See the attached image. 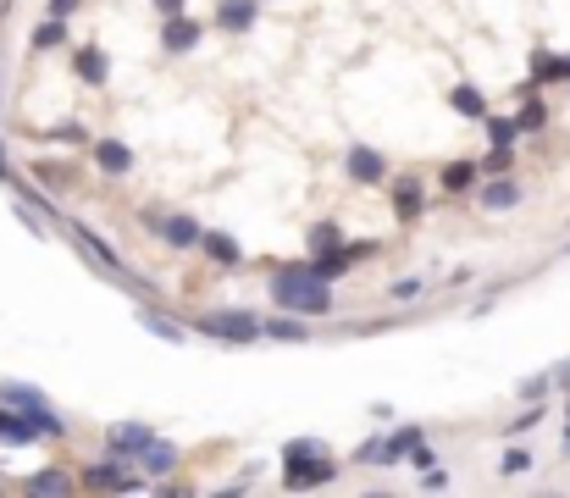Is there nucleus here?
Returning <instances> with one entry per match:
<instances>
[{
  "label": "nucleus",
  "mask_w": 570,
  "mask_h": 498,
  "mask_svg": "<svg viewBox=\"0 0 570 498\" xmlns=\"http://www.w3.org/2000/svg\"><path fill=\"white\" fill-rule=\"evenodd\" d=\"M89 155H95V166L106 172V178H128V172H133V150L122 139H95V144H89Z\"/></svg>",
  "instance_id": "obj_18"
},
{
  "label": "nucleus",
  "mask_w": 570,
  "mask_h": 498,
  "mask_svg": "<svg viewBox=\"0 0 570 498\" xmlns=\"http://www.w3.org/2000/svg\"><path fill=\"white\" fill-rule=\"evenodd\" d=\"M333 244H344V227L338 222H316L305 233V249H333Z\"/></svg>",
  "instance_id": "obj_32"
},
{
  "label": "nucleus",
  "mask_w": 570,
  "mask_h": 498,
  "mask_svg": "<svg viewBox=\"0 0 570 498\" xmlns=\"http://www.w3.org/2000/svg\"><path fill=\"white\" fill-rule=\"evenodd\" d=\"M72 72H78V83H84V89H106L111 56L100 45H78V50H72Z\"/></svg>",
  "instance_id": "obj_16"
},
{
  "label": "nucleus",
  "mask_w": 570,
  "mask_h": 498,
  "mask_svg": "<svg viewBox=\"0 0 570 498\" xmlns=\"http://www.w3.org/2000/svg\"><path fill=\"white\" fill-rule=\"evenodd\" d=\"M526 78H537V83H565L559 50H537V56H532V72H526Z\"/></svg>",
  "instance_id": "obj_30"
},
{
  "label": "nucleus",
  "mask_w": 570,
  "mask_h": 498,
  "mask_svg": "<svg viewBox=\"0 0 570 498\" xmlns=\"http://www.w3.org/2000/svg\"><path fill=\"white\" fill-rule=\"evenodd\" d=\"M0 443H12V449H28V443H39V427L28 421L23 410L0 404Z\"/></svg>",
  "instance_id": "obj_21"
},
{
  "label": "nucleus",
  "mask_w": 570,
  "mask_h": 498,
  "mask_svg": "<svg viewBox=\"0 0 570 498\" xmlns=\"http://www.w3.org/2000/svg\"><path fill=\"white\" fill-rule=\"evenodd\" d=\"M0 183H12V161H6V144H0Z\"/></svg>",
  "instance_id": "obj_42"
},
{
  "label": "nucleus",
  "mask_w": 570,
  "mask_h": 498,
  "mask_svg": "<svg viewBox=\"0 0 570 498\" xmlns=\"http://www.w3.org/2000/svg\"><path fill=\"white\" fill-rule=\"evenodd\" d=\"M194 249H200L205 261H216V266H244V249H238V238L222 233V227H205Z\"/></svg>",
  "instance_id": "obj_17"
},
{
  "label": "nucleus",
  "mask_w": 570,
  "mask_h": 498,
  "mask_svg": "<svg viewBox=\"0 0 570 498\" xmlns=\"http://www.w3.org/2000/svg\"><path fill=\"white\" fill-rule=\"evenodd\" d=\"M421 438H427V432H421L416 421H410V427H399L393 438H371V443H360L355 460H360V465H377V471H388V465H404V460H410V449H416Z\"/></svg>",
  "instance_id": "obj_7"
},
{
  "label": "nucleus",
  "mask_w": 570,
  "mask_h": 498,
  "mask_svg": "<svg viewBox=\"0 0 570 498\" xmlns=\"http://www.w3.org/2000/svg\"><path fill=\"white\" fill-rule=\"evenodd\" d=\"M521 100V111H515V122H521V139L526 133H543L548 128V100L537 95V89H526V95H515Z\"/></svg>",
  "instance_id": "obj_23"
},
{
  "label": "nucleus",
  "mask_w": 570,
  "mask_h": 498,
  "mask_svg": "<svg viewBox=\"0 0 570 498\" xmlns=\"http://www.w3.org/2000/svg\"><path fill=\"white\" fill-rule=\"evenodd\" d=\"M78 6H84V0H50V17H72Z\"/></svg>",
  "instance_id": "obj_40"
},
{
  "label": "nucleus",
  "mask_w": 570,
  "mask_h": 498,
  "mask_svg": "<svg viewBox=\"0 0 570 498\" xmlns=\"http://www.w3.org/2000/svg\"><path fill=\"white\" fill-rule=\"evenodd\" d=\"M222 34H250L261 23V0H216V17H211Z\"/></svg>",
  "instance_id": "obj_14"
},
{
  "label": "nucleus",
  "mask_w": 570,
  "mask_h": 498,
  "mask_svg": "<svg viewBox=\"0 0 570 498\" xmlns=\"http://www.w3.org/2000/svg\"><path fill=\"white\" fill-rule=\"evenodd\" d=\"M344 465L333 454H283V487L288 493H310V487H333Z\"/></svg>",
  "instance_id": "obj_4"
},
{
  "label": "nucleus",
  "mask_w": 570,
  "mask_h": 498,
  "mask_svg": "<svg viewBox=\"0 0 570 498\" xmlns=\"http://www.w3.org/2000/svg\"><path fill=\"white\" fill-rule=\"evenodd\" d=\"M155 12H161V17H178V12H189V0H155Z\"/></svg>",
  "instance_id": "obj_39"
},
{
  "label": "nucleus",
  "mask_w": 570,
  "mask_h": 498,
  "mask_svg": "<svg viewBox=\"0 0 570 498\" xmlns=\"http://www.w3.org/2000/svg\"><path fill=\"white\" fill-rule=\"evenodd\" d=\"M388 200H393V216H399V222H421V216H427V189H421V178H393L388 183Z\"/></svg>",
  "instance_id": "obj_13"
},
{
  "label": "nucleus",
  "mask_w": 570,
  "mask_h": 498,
  "mask_svg": "<svg viewBox=\"0 0 570 498\" xmlns=\"http://www.w3.org/2000/svg\"><path fill=\"white\" fill-rule=\"evenodd\" d=\"M565 255H570V244H565Z\"/></svg>",
  "instance_id": "obj_45"
},
{
  "label": "nucleus",
  "mask_w": 570,
  "mask_h": 498,
  "mask_svg": "<svg viewBox=\"0 0 570 498\" xmlns=\"http://www.w3.org/2000/svg\"><path fill=\"white\" fill-rule=\"evenodd\" d=\"M548 388H554V377H548V371H537V377H526L521 388H515V399H521V404H537V399H548Z\"/></svg>",
  "instance_id": "obj_34"
},
{
  "label": "nucleus",
  "mask_w": 570,
  "mask_h": 498,
  "mask_svg": "<svg viewBox=\"0 0 570 498\" xmlns=\"http://www.w3.org/2000/svg\"><path fill=\"white\" fill-rule=\"evenodd\" d=\"M56 139H67V144H89V133L78 128V122H61V128H56Z\"/></svg>",
  "instance_id": "obj_38"
},
{
  "label": "nucleus",
  "mask_w": 570,
  "mask_h": 498,
  "mask_svg": "<svg viewBox=\"0 0 570 498\" xmlns=\"http://www.w3.org/2000/svg\"><path fill=\"white\" fill-rule=\"evenodd\" d=\"M521 200H526V189H521V178H515V172L476 178V205H482V211H515Z\"/></svg>",
  "instance_id": "obj_10"
},
{
  "label": "nucleus",
  "mask_w": 570,
  "mask_h": 498,
  "mask_svg": "<svg viewBox=\"0 0 570 498\" xmlns=\"http://www.w3.org/2000/svg\"><path fill=\"white\" fill-rule=\"evenodd\" d=\"M266 294H272V305H277V310H294V316H305V321L333 316V310H338L333 283H327V277H321L310 261H288V266H277L272 283H266Z\"/></svg>",
  "instance_id": "obj_1"
},
{
  "label": "nucleus",
  "mask_w": 570,
  "mask_h": 498,
  "mask_svg": "<svg viewBox=\"0 0 570 498\" xmlns=\"http://www.w3.org/2000/svg\"><path fill=\"white\" fill-rule=\"evenodd\" d=\"M482 128H487V144H521V122H515V111H510V117L487 111V117H482Z\"/></svg>",
  "instance_id": "obj_26"
},
{
  "label": "nucleus",
  "mask_w": 570,
  "mask_h": 498,
  "mask_svg": "<svg viewBox=\"0 0 570 498\" xmlns=\"http://www.w3.org/2000/svg\"><path fill=\"white\" fill-rule=\"evenodd\" d=\"M283 454H327V443L321 438H294V443H283Z\"/></svg>",
  "instance_id": "obj_36"
},
{
  "label": "nucleus",
  "mask_w": 570,
  "mask_h": 498,
  "mask_svg": "<svg viewBox=\"0 0 570 498\" xmlns=\"http://www.w3.org/2000/svg\"><path fill=\"white\" fill-rule=\"evenodd\" d=\"M476 178H482V172H476V155H454V161H443V166H438V189L449 194V200L471 194V189H476Z\"/></svg>",
  "instance_id": "obj_15"
},
{
  "label": "nucleus",
  "mask_w": 570,
  "mask_h": 498,
  "mask_svg": "<svg viewBox=\"0 0 570 498\" xmlns=\"http://www.w3.org/2000/svg\"><path fill=\"white\" fill-rule=\"evenodd\" d=\"M532 449H504V460H499V476H504V482H515V476H526V471H532Z\"/></svg>",
  "instance_id": "obj_31"
},
{
  "label": "nucleus",
  "mask_w": 570,
  "mask_h": 498,
  "mask_svg": "<svg viewBox=\"0 0 570 498\" xmlns=\"http://www.w3.org/2000/svg\"><path fill=\"white\" fill-rule=\"evenodd\" d=\"M23 487H28V493H72V487H78V476L61 471V465H45V471H34Z\"/></svg>",
  "instance_id": "obj_25"
},
{
  "label": "nucleus",
  "mask_w": 570,
  "mask_h": 498,
  "mask_svg": "<svg viewBox=\"0 0 570 498\" xmlns=\"http://www.w3.org/2000/svg\"><path fill=\"white\" fill-rule=\"evenodd\" d=\"M155 432L144 427V421H117V427H106V454H117V460H139L144 449H150Z\"/></svg>",
  "instance_id": "obj_12"
},
{
  "label": "nucleus",
  "mask_w": 570,
  "mask_h": 498,
  "mask_svg": "<svg viewBox=\"0 0 570 498\" xmlns=\"http://www.w3.org/2000/svg\"><path fill=\"white\" fill-rule=\"evenodd\" d=\"M310 266H316V272L327 277V283H338V277H344L349 266H355V255H349L344 244H333V249H310Z\"/></svg>",
  "instance_id": "obj_24"
},
{
  "label": "nucleus",
  "mask_w": 570,
  "mask_h": 498,
  "mask_svg": "<svg viewBox=\"0 0 570 498\" xmlns=\"http://www.w3.org/2000/svg\"><path fill=\"white\" fill-rule=\"evenodd\" d=\"M194 332H200V338H216V344H261L266 316L261 310H244V305H222V310L194 316Z\"/></svg>",
  "instance_id": "obj_2"
},
{
  "label": "nucleus",
  "mask_w": 570,
  "mask_h": 498,
  "mask_svg": "<svg viewBox=\"0 0 570 498\" xmlns=\"http://www.w3.org/2000/svg\"><path fill=\"white\" fill-rule=\"evenodd\" d=\"M0 404L23 410L28 421L39 427V438H67V421L56 415V404H50L39 388H28V382H0Z\"/></svg>",
  "instance_id": "obj_3"
},
{
  "label": "nucleus",
  "mask_w": 570,
  "mask_h": 498,
  "mask_svg": "<svg viewBox=\"0 0 570 498\" xmlns=\"http://www.w3.org/2000/svg\"><path fill=\"white\" fill-rule=\"evenodd\" d=\"M559 449H565V454H570V410H565V438H559Z\"/></svg>",
  "instance_id": "obj_43"
},
{
  "label": "nucleus",
  "mask_w": 570,
  "mask_h": 498,
  "mask_svg": "<svg viewBox=\"0 0 570 498\" xmlns=\"http://www.w3.org/2000/svg\"><path fill=\"white\" fill-rule=\"evenodd\" d=\"M548 377H554V388H559V393H565V399H570V360H565V366H559V371H548Z\"/></svg>",
  "instance_id": "obj_41"
},
{
  "label": "nucleus",
  "mask_w": 570,
  "mask_h": 498,
  "mask_svg": "<svg viewBox=\"0 0 570 498\" xmlns=\"http://www.w3.org/2000/svg\"><path fill=\"white\" fill-rule=\"evenodd\" d=\"M178 460H183V454H178V443H161V438H150V449L139 454V471L150 476V482H167V476L178 471Z\"/></svg>",
  "instance_id": "obj_19"
},
{
  "label": "nucleus",
  "mask_w": 570,
  "mask_h": 498,
  "mask_svg": "<svg viewBox=\"0 0 570 498\" xmlns=\"http://www.w3.org/2000/svg\"><path fill=\"white\" fill-rule=\"evenodd\" d=\"M344 178L360 183V189H382V183H388V155L371 150V144H349L344 150Z\"/></svg>",
  "instance_id": "obj_9"
},
{
  "label": "nucleus",
  "mask_w": 570,
  "mask_h": 498,
  "mask_svg": "<svg viewBox=\"0 0 570 498\" xmlns=\"http://www.w3.org/2000/svg\"><path fill=\"white\" fill-rule=\"evenodd\" d=\"M266 338H277V344H310L316 332H310L305 316H294V310H277V316H266Z\"/></svg>",
  "instance_id": "obj_20"
},
{
  "label": "nucleus",
  "mask_w": 570,
  "mask_h": 498,
  "mask_svg": "<svg viewBox=\"0 0 570 498\" xmlns=\"http://www.w3.org/2000/svg\"><path fill=\"white\" fill-rule=\"evenodd\" d=\"M200 39H205V23H194L189 12L161 17V50L167 56H189V50H200Z\"/></svg>",
  "instance_id": "obj_11"
},
{
  "label": "nucleus",
  "mask_w": 570,
  "mask_h": 498,
  "mask_svg": "<svg viewBox=\"0 0 570 498\" xmlns=\"http://www.w3.org/2000/svg\"><path fill=\"white\" fill-rule=\"evenodd\" d=\"M67 233H72V244H78V255H89V261H95L106 277H117V283H133V288H144L139 277L128 272V261H122V255H117V249H111L100 233H95V227H84V222H67Z\"/></svg>",
  "instance_id": "obj_5"
},
{
  "label": "nucleus",
  "mask_w": 570,
  "mask_h": 498,
  "mask_svg": "<svg viewBox=\"0 0 570 498\" xmlns=\"http://www.w3.org/2000/svg\"><path fill=\"white\" fill-rule=\"evenodd\" d=\"M449 111H454V117H465V122H482L493 106H487V95L476 89V83H454V89H449Z\"/></svg>",
  "instance_id": "obj_22"
},
{
  "label": "nucleus",
  "mask_w": 570,
  "mask_h": 498,
  "mask_svg": "<svg viewBox=\"0 0 570 498\" xmlns=\"http://www.w3.org/2000/svg\"><path fill=\"white\" fill-rule=\"evenodd\" d=\"M144 227H150L167 249H194V244H200V233H205L189 211H144Z\"/></svg>",
  "instance_id": "obj_8"
},
{
  "label": "nucleus",
  "mask_w": 570,
  "mask_h": 498,
  "mask_svg": "<svg viewBox=\"0 0 570 498\" xmlns=\"http://www.w3.org/2000/svg\"><path fill=\"white\" fill-rule=\"evenodd\" d=\"M56 45H67V17H45V23L28 34V50H56Z\"/></svg>",
  "instance_id": "obj_27"
},
{
  "label": "nucleus",
  "mask_w": 570,
  "mask_h": 498,
  "mask_svg": "<svg viewBox=\"0 0 570 498\" xmlns=\"http://www.w3.org/2000/svg\"><path fill=\"white\" fill-rule=\"evenodd\" d=\"M537 421H543V399H537V404H526V410L515 415V421H510L504 432H510V438H521V432H532V427H537Z\"/></svg>",
  "instance_id": "obj_35"
},
{
  "label": "nucleus",
  "mask_w": 570,
  "mask_h": 498,
  "mask_svg": "<svg viewBox=\"0 0 570 498\" xmlns=\"http://www.w3.org/2000/svg\"><path fill=\"white\" fill-rule=\"evenodd\" d=\"M128 465H133V460L106 454V460H95V465H84V471H78V487H95V493H139L144 476L128 471Z\"/></svg>",
  "instance_id": "obj_6"
},
{
  "label": "nucleus",
  "mask_w": 570,
  "mask_h": 498,
  "mask_svg": "<svg viewBox=\"0 0 570 498\" xmlns=\"http://www.w3.org/2000/svg\"><path fill=\"white\" fill-rule=\"evenodd\" d=\"M482 178H499V172H515V144H487V155L476 161Z\"/></svg>",
  "instance_id": "obj_28"
},
{
  "label": "nucleus",
  "mask_w": 570,
  "mask_h": 498,
  "mask_svg": "<svg viewBox=\"0 0 570 498\" xmlns=\"http://www.w3.org/2000/svg\"><path fill=\"white\" fill-rule=\"evenodd\" d=\"M421 487H427V493H443V487H449V471H438V465L421 471Z\"/></svg>",
  "instance_id": "obj_37"
},
{
  "label": "nucleus",
  "mask_w": 570,
  "mask_h": 498,
  "mask_svg": "<svg viewBox=\"0 0 570 498\" xmlns=\"http://www.w3.org/2000/svg\"><path fill=\"white\" fill-rule=\"evenodd\" d=\"M565 95H570V83H565Z\"/></svg>",
  "instance_id": "obj_44"
},
{
  "label": "nucleus",
  "mask_w": 570,
  "mask_h": 498,
  "mask_svg": "<svg viewBox=\"0 0 570 498\" xmlns=\"http://www.w3.org/2000/svg\"><path fill=\"white\" fill-rule=\"evenodd\" d=\"M421 294H427V283H421V277H399V283H388V299H393V305H416Z\"/></svg>",
  "instance_id": "obj_33"
},
{
  "label": "nucleus",
  "mask_w": 570,
  "mask_h": 498,
  "mask_svg": "<svg viewBox=\"0 0 570 498\" xmlns=\"http://www.w3.org/2000/svg\"><path fill=\"white\" fill-rule=\"evenodd\" d=\"M139 321L155 332V338H167V344H183V338H189V327L172 321V316H161V310H139Z\"/></svg>",
  "instance_id": "obj_29"
}]
</instances>
